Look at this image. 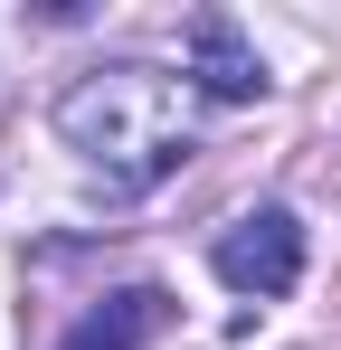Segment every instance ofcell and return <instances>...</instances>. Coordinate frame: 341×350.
I'll list each match as a JSON object with an SVG mask.
<instances>
[{
	"label": "cell",
	"instance_id": "6da1fadb",
	"mask_svg": "<svg viewBox=\"0 0 341 350\" xmlns=\"http://www.w3.org/2000/svg\"><path fill=\"white\" fill-rule=\"evenodd\" d=\"M57 133L114 189H152L190 161V114H180V85L162 66H95L86 85L57 95Z\"/></svg>",
	"mask_w": 341,
	"mask_h": 350
},
{
	"label": "cell",
	"instance_id": "7a4b0ae2",
	"mask_svg": "<svg viewBox=\"0 0 341 350\" xmlns=\"http://www.w3.org/2000/svg\"><path fill=\"white\" fill-rule=\"evenodd\" d=\"M209 265H218V284L275 303V293L303 284V218H294V208H256V218H237V228L209 246Z\"/></svg>",
	"mask_w": 341,
	"mask_h": 350
},
{
	"label": "cell",
	"instance_id": "3957f363",
	"mask_svg": "<svg viewBox=\"0 0 341 350\" xmlns=\"http://www.w3.org/2000/svg\"><path fill=\"white\" fill-rule=\"evenodd\" d=\"M190 76H199V95H218V105H256V95H266V57L247 48V29H237L227 10H199V19H190Z\"/></svg>",
	"mask_w": 341,
	"mask_h": 350
},
{
	"label": "cell",
	"instance_id": "277c9868",
	"mask_svg": "<svg viewBox=\"0 0 341 350\" xmlns=\"http://www.w3.org/2000/svg\"><path fill=\"white\" fill-rule=\"evenodd\" d=\"M162 322H170V293L162 284H123V293H105V303L66 332V350H142Z\"/></svg>",
	"mask_w": 341,
	"mask_h": 350
}]
</instances>
